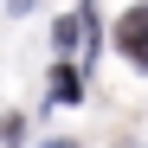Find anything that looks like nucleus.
I'll return each instance as SVG.
<instances>
[{
  "label": "nucleus",
  "instance_id": "f257e3e1",
  "mask_svg": "<svg viewBox=\"0 0 148 148\" xmlns=\"http://www.w3.org/2000/svg\"><path fill=\"white\" fill-rule=\"evenodd\" d=\"M122 52H129V64H148V7H129L122 13Z\"/></svg>",
  "mask_w": 148,
  "mask_h": 148
},
{
  "label": "nucleus",
  "instance_id": "f03ea898",
  "mask_svg": "<svg viewBox=\"0 0 148 148\" xmlns=\"http://www.w3.org/2000/svg\"><path fill=\"white\" fill-rule=\"evenodd\" d=\"M52 97H77V71H58V77H52Z\"/></svg>",
  "mask_w": 148,
  "mask_h": 148
}]
</instances>
